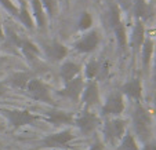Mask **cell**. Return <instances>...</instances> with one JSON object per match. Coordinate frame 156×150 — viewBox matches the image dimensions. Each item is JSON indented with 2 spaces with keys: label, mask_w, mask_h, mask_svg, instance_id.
Returning <instances> with one entry per match:
<instances>
[{
  "label": "cell",
  "mask_w": 156,
  "mask_h": 150,
  "mask_svg": "<svg viewBox=\"0 0 156 150\" xmlns=\"http://www.w3.org/2000/svg\"><path fill=\"white\" fill-rule=\"evenodd\" d=\"M131 120L133 128L138 141H141L142 143L149 142L151 135H152V118H151L149 112L141 105V102H137Z\"/></svg>",
  "instance_id": "cell-1"
},
{
  "label": "cell",
  "mask_w": 156,
  "mask_h": 150,
  "mask_svg": "<svg viewBox=\"0 0 156 150\" xmlns=\"http://www.w3.org/2000/svg\"><path fill=\"white\" fill-rule=\"evenodd\" d=\"M0 113L9 120V123L14 128L30 125V124L36 123L37 120H40L39 116L33 114L29 110H24V109H0Z\"/></svg>",
  "instance_id": "cell-2"
},
{
  "label": "cell",
  "mask_w": 156,
  "mask_h": 150,
  "mask_svg": "<svg viewBox=\"0 0 156 150\" xmlns=\"http://www.w3.org/2000/svg\"><path fill=\"white\" fill-rule=\"evenodd\" d=\"M126 120L123 118H112V120L105 121L104 124V138L108 143L115 145L118 141L123 138L126 132Z\"/></svg>",
  "instance_id": "cell-3"
},
{
  "label": "cell",
  "mask_w": 156,
  "mask_h": 150,
  "mask_svg": "<svg viewBox=\"0 0 156 150\" xmlns=\"http://www.w3.org/2000/svg\"><path fill=\"white\" fill-rule=\"evenodd\" d=\"M27 91L33 99L40 101V102L44 103H50V105H54L53 97H51V91L47 85L44 84L41 80L39 79H32L27 85Z\"/></svg>",
  "instance_id": "cell-4"
},
{
  "label": "cell",
  "mask_w": 156,
  "mask_h": 150,
  "mask_svg": "<svg viewBox=\"0 0 156 150\" xmlns=\"http://www.w3.org/2000/svg\"><path fill=\"white\" fill-rule=\"evenodd\" d=\"M73 123L76 124V127L80 130V132L84 134V135H88V134L94 132L95 128L101 124V120L95 113L84 109L79 116H77V118L73 121Z\"/></svg>",
  "instance_id": "cell-5"
},
{
  "label": "cell",
  "mask_w": 156,
  "mask_h": 150,
  "mask_svg": "<svg viewBox=\"0 0 156 150\" xmlns=\"http://www.w3.org/2000/svg\"><path fill=\"white\" fill-rule=\"evenodd\" d=\"M124 110V101L120 91H115L108 97L105 105L102 106L104 116H119Z\"/></svg>",
  "instance_id": "cell-6"
},
{
  "label": "cell",
  "mask_w": 156,
  "mask_h": 150,
  "mask_svg": "<svg viewBox=\"0 0 156 150\" xmlns=\"http://www.w3.org/2000/svg\"><path fill=\"white\" fill-rule=\"evenodd\" d=\"M75 139V135L69 130L55 132L51 135L44 136L43 141L40 142L41 147H65L71 141Z\"/></svg>",
  "instance_id": "cell-7"
},
{
  "label": "cell",
  "mask_w": 156,
  "mask_h": 150,
  "mask_svg": "<svg viewBox=\"0 0 156 150\" xmlns=\"http://www.w3.org/2000/svg\"><path fill=\"white\" fill-rule=\"evenodd\" d=\"M83 90H84V80L82 76H77L76 79L71 80L69 83L65 84V87L59 91V95L71 99L72 102H79Z\"/></svg>",
  "instance_id": "cell-8"
},
{
  "label": "cell",
  "mask_w": 156,
  "mask_h": 150,
  "mask_svg": "<svg viewBox=\"0 0 156 150\" xmlns=\"http://www.w3.org/2000/svg\"><path fill=\"white\" fill-rule=\"evenodd\" d=\"M100 44V35L97 30H90L87 32L79 41L75 43V50L82 54L93 53Z\"/></svg>",
  "instance_id": "cell-9"
},
{
  "label": "cell",
  "mask_w": 156,
  "mask_h": 150,
  "mask_svg": "<svg viewBox=\"0 0 156 150\" xmlns=\"http://www.w3.org/2000/svg\"><path fill=\"white\" fill-rule=\"evenodd\" d=\"M82 102L84 103V109L87 110L100 102V91H98V85L95 80H91L84 87L82 92Z\"/></svg>",
  "instance_id": "cell-10"
},
{
  "label": "cell",
  "mask_w": 156,
  "mask_h": 150,
  "mask_svg": "<svg viewBox=\"0 0 156 150\" xmlns=\"http://www.w3.org/2000/svg\"><path fill=\"white\" fill-rule=\"evenodd\" d=\"M145 41V25L142 21L137 19L136 25L133 28V33H131V39H130V46L134 54H138L141 51V47Z\"/></svg>",
  "instance_id": "cell-11"
},
{
  "label": "cell",
  "mask_w": 156,
  "mask_h": 150,
  "mask_svg": "<svg viewBox=\"0 0 156 150\" xmlns=\"http://www.w3.org/2000/svg\"><path fill=\"white\" fill-rule=\"evenodd\" d=\"M122 95H127L131 99L141 102L142 99V84L140 79H131L130 81H127L126 84L122 85L120 88Z\"/></svg>",
  "instance_id": "cell-12"
},
{
  "label": "cell",
  "mask_w": 156,
  "mask_h": 150,
  "mask_svg": "<svg viewBox=\"0 0 156 150\" xmlns=\"http://www.w3.org/2000/svg\"><path fill=\"white\" fill-rule=\"evenodd\" d=\"M46 116H47L46 120L57 127L65 125V124H73V121H75L73 113L62 112V110H51V112L46 113Z\"/></svg>",
  "instance_id": "cell-13"
},
{
  "label": "cell",
  "mask_w": 156,
  "mask_h": 150,
  "mask_svg": "<svg viewBox=\"0 0 156 150\" xmlns=\"http://www.w3.org/2000/svg\"><path fill=\"white\" fill-rule=\"evenodd\" d=\"M30 80H32V77L28 72H15L9 77V80L4 81V84H9L18 90H27V85Z\"/></svg>",
  "instance_id": "cell-14"
},
{
  "label": "cell",
  "mask_w": 156,
  "mask_h": 150,
  "mask_svg": "<svg viewBox=\"0 0 156 150\" xmlns=\"http://www.w3.org/2000/svg\"><path fill=\"white\" fill-rule=\"evenodd\" d=\"M153 50H155V44H153V40L151 37H145L144 44L141 47V61H142V69H144L145 73L149 72V66H151V59L153 55Z\"/></svg>",
  "instance_id": "cell-15"
},
{
  "label": "cell",
  "mask_w": 156,
  "mask_h": 150,
  "mask_svg": "<svg viewBox=\"0 0 156 150\" xmlns=\"http://www.w3.org/2000/svg\"><path fill=\"white\" fill-rule=\"evenodd\" d=\"M80 69L82 68H80L77 63H75V62H72V61H68V62H65V63H62L61 70H59V76H61V79L64 80V83L66 84V83H69L71 80L80 76Z\"/></svg>",
  "instance_id": "cell-16"
},
{
  "label": "cell",
  "mask_w": 156,
  "mask_h": 150,
  "mask_svg": "<svg viewBox=\"0 0 156 150\" xmlns=\"http://www.w3.org/2000/svg\"><path fill=\"white\" fill-rule=\"evenodd\" d=\"M17 18L20 19V22L24 25L27 29H29V30L35 29V21H33V17L29 12V10H28L25 2H21L20 7H18V17Z\"/></svg>",
  "instance_id": "cell-17"
},
{
  "label": "cell",
  "mask_w": 156,
  "mask_h": 150,
  "mask_svg": "<svg viewBox=\"0 0 156 150\" xmlns=\"http://www.w3.org/2000/svg\"><path fill=\"white\" fill-rule=\"evenodd\" d=\"M30 4H32V17H33V21L36 22L40 29H43L46 26V14H44V9L41 6V2L40 0H30Z\"/></svg>",
  "instance_id": "cell-18"
},
{
  "label": "cell",
  "mask_w": 156,
  "mask_h": 150,
  "mask_svg": "<svg viewBox=\"0 0 156 150\" xmlns=\"http://www.w3.org/2000/svg\"><path fill=\"white\" fill-rule=\"evenodd\" d=\"M112 29L115 32V36H116V40H118V44L120 47L122 51H126L127 48V33H126V28H124V24L122 21H119L118 24L112 25Z\"/></svg>",
  "instance_id": "cell-19"
},
{
  "label": "cell",
  "mask_w": 156,
  "mask_h": 150,
  "mask_svg": "<svg viewBox=\"0 0 156 150\" xmlns=\"http://www.w3.org/2000/svg\"><path fill=\"white\" fill-rule=\"evenodd\" d=\"M66 54H68L66 47L62 46L61 43H58V41H54L47 50V55L50 56L53 61H62V59L66 56Z\"/></svg>",
  "instance_id": "cell-20"
},
{
  "label": "cell",
  "mask_w": 156,
  "mask_h": 150,
  "mask_svg": "<svg viewBox=\"0 0 156 150\" xmlns=\"http://www.w3.org/2000/svg\"><path fill=\"white\" fill-rule=\"evenodd\" d=\"M101 74V63L95 59H91L86 63L84 68V76L88 80H94L95 77H98Z\"/></svg>",
  "instance_id": "cell-21"
},
{
  "label": "cell",
  "mask_w": 156,
  "mask_h": 150,
  "mask_svg": "<svg viewBox=\"0 0 156 150\" xmlns=\"http://www.w3.org/2000/svg\"><path fill=\"white\" fill-rule=\"evenodd\" d=\"M134 14L136 18L140 21H142L144 18H148L149 15V7L145 3L144 0H136L134 2Z\"/></svg>",
  "instance_id": "cell-22"
},
{
  "label": "cell",
  "mask_w": 156,
  "mask_h": 150,
  "mask_svg": "<svg viewBox=\"0 0 156 150\" xmlns=\"http://www.w3.org/2000/svg\"><path fill=\"white\" fill-rule=\"evenodd\" d=\"M118 150H140L137 146V142L131 134H124V138H122V142L119 145Z\"/></svg>",
  "instance_id": "cell-23"
},
{
  "label": "cell",
  "mask_w": 156,
  "mask_h": 150,
  "mask_svg": "<svg viewBox=\"0 0 156 150\" xmlns=\"http://www.w3.org/2000/svg\"><path fill=\"white\" fill-rule=\"evenodd\" d=\"M91 25H93L91 15L88 14L87 11H84L82 14V17H80V19H79V29L87 30V29H90V28H91Z\"/></svg>",
  "instance_id": "cell-24"
},
{
  "label": "cell",
  "mask_w": 156,
  "mask_h": 150,
  "mask_svg": "<svg viewBox=\"0 0 156 150\" xmlns=\"http://www.w3.org/2000/svg\"><path fill=\"white\" fill-rule=\"evenodd\" d=\"M0 4L6 9L7 12H10V14L14 15V17H18V7L12 3L11 0H0Z\"/></svg>",
  "instance_id": "cell-25"
},
{
  "label": "cell",
  "mask_w": 156,
  "mask_h": 150,
  "mask_svg": "<svg viewBox=\"0 0 156 150\" xmlns=\"http://www.w3.org/2000/svg\"><path fill=\"white\" fill-rule=\"evenodd\" d=\"M40 2H41L43 9H46L47 14L51 17L54 12V7H55V0H40Z\"/></svg>",
  "instance_id": "cell-26"
},
{
  "label": "cell",
  "mask_w": 156,
  "mask_h": 150,
  "mask_svg": "<svg viewBox=\"0 0 156 150\" xmlns=\"http://www.w3.org/2000/svg\"><path fill=\"white\" fill-rule=\"evenodd\" d=\"M142 150H156V143H153V142H147V143H144Z\"/></svg>",
  "instance_id": "cell-27"
},
{
  "label": "cell",
  "mask_w": 156,
  "mask_h": 150,
  "mask_svg": "<svg viewBox=\"0 0 156 150\" xmlns=\"http://www.w3.org/2000/svg\"><path fill=\"white\" fill-rule=\"evenodd\" d=\"M88 150H104V146H102V143H101L100 141H97L94 145L91 146V149H88Z\"/></svg>",
  "instance_id": "cell-28"
},
{
  "label": "cell",
  "mask_w": 156,
  "mask_h": 150,
  "mask_svg": "<svg viewBox=\"0 0 156 150\" xmlns=\"http://www.w3.org/2000/svg\"><path fill=\"white\" fill-rule=\"evenodd\" d=\"M6 94H7V87H6V84L0 81V97H4Z\"/></svg>",
  "instance_id": "cell-29"
},
{
  "label": "cell",
  "mask_w": 156,
  "mask_h": 150,
  "mask_svg": "<svg viewBox=\"0 0 156 150\" xmlns=\"http://www.w3.org/2000/svg\"><path fill=\"white\" fill-rule=\"evenodd\" d=\"M6 37L4 36V30H3V25H2V19H0V40H3Z\"/></svg>",
  "instance_id": "cell-30"
},
{
  "label": "cell",
  "mask_w": 156,
  "mask_h": 150,
  "mask_svg": "<svg viewBox=\"0 0 156 150\" xmlns=\"http://www.w3.org/2000/svg\"><path fill=\"white\" fill-rule=\"evenodd\" d=\"M153 83L156 85V58H155V63H153Z\"/></svg>",
  "instance_id": "cell-31"
},
{
  "label": "cell",
  "mask_w": 156,
  "mask_h": 150,
  "mask_svg": "<svg viewBox=\"0 0 156 150\" xmlns=\"http://www.w3.org/2000/svg\"><path fill=\"white\" fill-rule=\"evenodd\" d=\"M3 130H4V125H3L2 123H0V131H3Z\"/></svg>",
  "instance_id": "cell-32"
},
{
  "label": "cell",
  "mask_w": 156,
  "mask_h": 150,
  "mask_svg": "<svg viewBox=\"0 0 156 150\" xmlns=\"http://www.w3.org/2000/svg\"><path fill=\"white\" fill-rule=\"evenodd\" d=\"M2 62H3V58H2V56H0V63H2Z\"/></svg>",
  "instance_id": "cell-33"
},
{
  "label": "cell",
  "mask_w": 156,
  "mask_h": 150,
  "mask_svg": "<svg viewBox=\"0 0 156 150\" xmlns=\"http://www.w3.org/2000/svg\"><path fill=\"white\" fill-rule=\"evenodd\" d=\"M0 76H2V73H0Z\"/></svg>",
  "instance_id": "cell-34"
},
{
  "label": "cell",
  "mask_w": 156,
  "mask_h": 150,
  "mask_svg": "<svg viewBox=\"0 0 156 150\" xmlns=\"http://www.w3.org/2000/svg\"><path fill=\"white\" fill-rule=\"evenodd\" d=\"M134 2H136V0H134Z\"/></svg>",
  "instance_id": "cell-35"
}]
</instances>
